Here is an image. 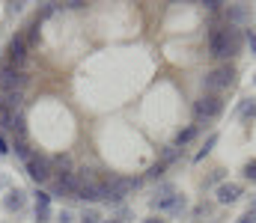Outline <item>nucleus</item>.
Segmentation results:
<instances>
[{
    "mask_svg": "<svg viewBox=\"0 0 256 223\" xmlns=\"http://www.w3.org/2000/svg\"><path fill=\"white\" fill-rule=\"evenodd\" d=\"M232 80H236V69H232V66H218V69L206 72L202 89H206V95H218L220 89H230Z\"/></svg>",
    "mask_w": 256,
    "mask_h": 223,
    "instance_id": "1",
    "label": "nucleus"
},
{
    "mask_svg": "<svg viewBox=\"0 0 256 223\" xmlns=\"http://www.w3.org/2000/svg\"><path fill=\"white\" fill-rule=\"evenodd\" d=\"M27 83V74L21 69H12L9 63L0 66V95L3 92H21V86Z\"/></svg>",
    "mask_w": 256,
    "mask_h": 223,
    "instance_id": "2",
    "label": "nucleus"
},
{
    "mask_svg": "<svg viewBox=\"0 0 256 223\" xmlns=\"http://www.w3.org/2000/svg\"><path fill=\"white\" fill-rule=\"evenodd\" d=\"M27 42H24V33H15L12 39H9V45H6V63L12 66V69H21L24 63H27Z\"/></svg>",
    "mask_w": 256,
    "mask_h": 223,
    "instance_id": "3",
    "label": "nucleus"
},
{
    "mask_svg": "<svg viewBox=\"0 0 256 223\" xmlns=\"http://www.w3.org/2000/svg\"><path fill=\"white\" fill-rule=\"evenodd\" d=\"M24 164H27V176H30L36 185H45V182L51 179V158H45V155H30Z\"/></svg>",
    "mask_w": 256,
    "mask_h": 223,
    "instance_id": "4",
    "label": "nucleus"
},
{
    "mask_svg": "<svg viewBox=\"0 0 256 223\" xmlns=\"http://www.w3.org/2000/svg\"><path fill=\"white\" fill-rule=\"evenodd\" d=\"M220 110H224V101H220V95H202V98L194 104V113H196V119H214Z\"/></svg>",
    "mask_w": 256,
    "mask_h": 223,
    "instance_id": "5",
    "label": "nucleus"
},
{
    "mask_svg": "<svg viewBox=\"0 0 256 223\" xmlns=\"http://www.w3.org/2000/svg\"><path fill=\"white\" fill-rule=\"evenodd\" d=\"M134 188H137V179H120V176H114V179H110L108 200H110V203H120V200H126Z\"/></svg>",
    "mask_w": 256,
    "mask_h": 223,
    "instance_id": "6",
    "label": "nucleus"
},
{
    "mask_svg": "<svg viewBox=\"0 0 256 223\" xmlns=\"http://www.w3.org/2000/svg\"><path fill=\"white\" fill-rule=\"evenodd\" d=\"M208 57H214V60L226 57V36H224V27L208 30Z\"/></svg>",
    "mask_w": 256,
    "mask_h": 223,
    "instance_id": "7",
    "label": "nucleus"
},
{
    "mask_svg": "<svg viewBox=\"0 0 256 223\" xmlns=\"http://www.w3.org/2000/svg\"><path fill=\"white\" fill-rule=\"evenodd\" d=\"M54 194H57V197H72V200H74V194H78V173H74V170L57 179Z\"/></svg>",
    "mask_w": 256,
    "mask_h": 223,
    "instance_id": "8",
    "label": "nucleus"
},
{
    "mask_svg": "<svg viewBox=\"0 0 256 223\" xmlns=\"http://www.w3.org/2000/svg\"><path fill=\"white\" fill-rule=\"evenodd\" d=\"M224 36H226V57H236V54H242V45H244V36H242V30L238 27H224Z\"/></svg>",
    "mask_w": 256,
    "mask_h": 223,
    "instance_id": "9",
    "label": "nucleus"
},
{
    "mask_svg": "<svg viewBox=\"0 0 256 223\" xmlns=\"http://www.w3.org/2000/svg\"><path fill=\"white\" fill-rule=\"evenodd\" d=\"M24 197H27V194H24L21 188L9 191V194L3 197V209H6V212H21V209H24Z\"/></svg>",
    "mask_w": 256,
    "mask_h": 223,
    "instance_id": "10",
    "label": "nucleus"
},
{
    "mask_svg": "<svg viewBox=\"0 0 256 223\" xmlns=\"http://www.w3.org/2000/svg\"><path fill=\"white\" fill-rule=\"evenodd\" d=\"M48 215H51V194L39 191V194H36V221L45 223L48 221Z\"/></svg>",
    "mask_w": 256,
    "mask_h": 223,
    "instance_id": "11",
    "label": "nucleus"
},
{
    "mask_svg": "<svg viewBox=\"0 0 256 223\" xmlns=\"http://www.w3.org/2000/svg\"><path fill=\"white\" fill-rule=\"evenodd\" d=\"M238 197H242V188H238V185H230V182H226V185L218 188V200H220V203H236Z\"/></svg>",
    "mask_w": 256,
    "mask_h": 223,
    "instance_id": "12",
    "label": "nucleus"
},
{
    "mask_svg": "<svg viewBox=\"0 0 256 223\" xmlns=\"http://www.w3.org/2000/svg\"><path fill=\"white\" fill-rule=\"evenodd\" d=\"M66 176V173H72V158L68 155H57V158H51V176Z\"/></svg>",
    "mask_w": 256,
    "mask_h": 223,
    "instance_id": "13",
    "label": "nucleus"
},
{
    "mask_svg": "<svg viewBox=\"0 0 256 223\" xmlns=\"http://www.w3.org/2000/svg\"><path fill=\"white\" fill-rule=\"evenodd\" d=\"M39 21H42V18L36 15V18L27 24V33H24V42H27V48H30V45H39Z\"/></svg>",
    "mask_w": 256,
    "mask_h": 223,
    "instance_id": "14",
    "label": "nucleus"
},
{
    "mask_svg": "<svg viewBox=\"0 0 256 223\" xmlns=\"http://www.w3.org/2000/svg\"><path fill=\"white\" fill-rule=\"evenodd\" d=\"M18 104H21V92H3V95H0V107H3V110H12V113H15Z\"/></svg>",
    "mask_w": 256,
    "mask_h": 223,
    "instance_id": "15",
    "label": "nucleus"
},
{
    "mask_svg": "<svg viewBox=\"0 0 256 223\" xmlns=\"http://www.w3.org/2000/svg\"><path fill=\"white\" fill-rule=\"evenodd\" d=\"M12 149H15V155L18 158H30V146H27V134H15V140H12Z\"/></svg>",
    "mask_w": 256,
    "mask_h": 223,
    "instance_id": "16",
    "label": "nucleus"
},
{
    "mask_svg": "<svg viewBox=\"0 0 256 223\" xmlns=\"http://www.w3.org/2000/svg\"><path fill=\"white\" fill-rule=\"evenodd\" d=\"M196 131H200L196 125H188L185 131H179V137H176V146H185V143H191L194 137H196Z\"/></svg>",
    "mask_w": 256,
    "mask_h": 223,
    "instance_id": "17",
    "label": "nucleus"
},
{
    "mask_svg": "<svg viewBox=\"0 0 256 223\" xmlns=\"http://www.w3.org/2000/svg\"><path fill=\"white\" fill-rule=\"evenodd\" d=\"M226 18H230V21H242V18H248V6H242V3L230 6V9H226Z\"/></svg>",
    "mask_w": 256,
    "mask_h": 223,
    "instance_id": "18",
    "label": "nucleus"
},
{
    "mask_svg": "<svg viewBox=\"0 0 256 223\" xmlns=\"http://www.w3.org/2000/svg\"><path fill=\"white\" fill-rule=\"evenodd\" d=\"M12 122H15V113H12V110H3V107H0V131L12 128Z\"/></svg>",
    "mask_w": 256,
    "mask_h": 223,
    "instance_id": "19",
    "label": "nucleus"
},
{
    "mask_svg": "<svg viewBox=\"0 0 256 223\" xmlns=\"http://www.w3.org/2000/svg\"><path fill=\"white\" fill-rule=\"evenodd\" d=\"M214 143H218V134H212V137L206 140V146H202L200 152H196V158H194V161H202V158H206V155H208V152L214 149Z\"/></svg>",
    "mask_w": 256,
    "mask_h": 223,
    "instance_id": "20",
    "label": "nucleus"
},
{
    "mask_svg": "<svg viewBox=\"0 0 256 223\" xmlns=\"http://www.w3.org/2000/svg\"><path fill=\"white\" fill-rule=\"evenodd\" d=\"M176 155H179V152H176V146L164 149V155H161V161H158V164H161V167H167L170 161H176Z\"/></svg>",
    "mask_w": 256,
    "mask_h": 223,
    "instance_id": "21",
    "label": "nucleus"
},
{
    "mask_svg": "<svg viewBox=\"0 0 256 223\" xmlns=\"http://www.w3.org/2000/svg\"><path fill=\"white\" fill-rule=\"evenodd\" d=\"M202 6H206V9H208V12H218V9H220V6H224V3H220V0H206V3H202Z\"/></svg>",
    "mask_w": 256,
    "mask_h": 223,
    "instance_id": "22",
    "label": "nucleus"
},
{
    "mask_svg": "<svg viewBox=\"0 0 256 223\" xmlns=\"http://www.w3.org/2000/svg\"><path fill=\"white\" fill-rule=\"evenodd\" d=\"M161 173H164V167H161V164H155V167L149 170V179H161Z\"/></svg>",
    "mask_w": 256,
    "mask_h": 223,
    "instance_id": "23",
    "label": "nucleus"
},
{
    "mask_svg": "<svg viewBox=\"0 0 256 223\" xmlns=\"http://www.w3.org/2000/svg\"><path fill=\"white\" fill-rule=\"evenodd\" d=\"M244 176H248V179H256V161H250V164L244 167Z\"/></svg>",
    "mask_w": 256,
    "mask_h": 223,
    "instance_id": "24",
    "label": "nucleus"
},
{
    "mask_svg": "<svg viewBox=\"0 0 256 223\" xmlns=\"http://www.w3.org/2000/svg\"><path fill=\"white\" fill-rule=\"evenodd\" d=\"M242 116L248 119V116H256V104H244V110H242Z\"/></svg>",
    "mask_w": 256,
    "mask_h": 223,
    "instance_id": "25",
    "label": "nucleus"
},
{
    "mask_svg": "<svg viewBox=\"0 0 256 223\" xmlns=\"http://www.w3.org/2000/svg\"><path fill=\"white\" fill-rule=\"evenodd\" d=\"M24 9V3L18 0V3H6V12H21Z\"/></svg>",
    "mask_w": 256,
    "mask_h": 223,
    "instance_id": "26",
    "label": "nucleus"
},
{
    "mask_svg": "<svg viewBox=\"0 0 256 223\" xmlns=\"http://www.w3.org/2000/svg\"><path fill=\"white\" fill-rule=\"evenodd\" d=\"M60 6H68V9H84L86 3H84V0H72V3H60Z\"/></svg>",
    "mask_w": 256,
    "mask_h": 223,
    "instance_id": "27",
    "label": "nucleus"
},
{
    "mask_svg": "<svg viewBox=\"0 0 256 223\" xmlns=\"http://www.w3.org/2000/svg\"><path fill=\"white\" fill-rule=\"evenodd\" d=\"M238 223H256V212L250 209V212H248V215H244V218H242Z\"/></svg>",
    "mask_w": 256,
    "mask_h": 223,
    "instance_id": "28",
    "label": "nucleus"
},
{
    "mask_svg": "<svg viewBox=\"0 0 256 223\" xmlns=\"http://www.w3.org/2000/svg\"><path fill=\"white\" fill-rule=\"evenodd\" d=\"M84 223H98V215H96V212H86V215H84Z\"/></svg>",
    "mask_w": 256,
    "mask_h": 223,
    "instance_id": "29",
    "label": "nucleus"
},
{
    "mask_svg": "<svg viewBox=\"0 0 256 223\" xmlns=\"http://www.w3.org/2000/svg\"><path fill=\"white\" fill-rule=\"evenodd\" d=\"M57 223H72V215H68V212H60V218H57Z\"/></svg>",
    "mask_w": 256,
    "mask_h": 223,
    "instance_id": "30",
    "label": "nucleus"
},
{
    "mask_svg": "<svg viewBox=\"0 0 256 223\" xmlns=\"http://www.w3.org/2000/svg\"><path fill=\"white\" fill-rule=\"evenodd\" d=\"M6 152H9V143H6V137L0 134V155H6Z\"/></svg>",
    "mask_w": 256,
    "mask_h": 223,
    "instance_id": "31",
    "label": "nucleus"
},
{
    "mask_svg": "<svg viewBox=\"0 0 256 223\" xmlns=\"http://www.w3.org/2000/svg\"><path fill=\"white\" fill-rule=\"evenodd\" d=\"M248 39H250V45H254V51H256V33H250Z\"/></svg>",
    "mask_w": 256,
    "mask_h": 223,
    "instance_id": "32",
    "label": "nucleus"
},
{
    "mask_svg": "<svg viewBox=\"0 0 256 223\" xmlns=\"http://www.w3.org/2000/svg\"><path fill=\"white\" fill-rule=\"evenodd\" d=\"M143 223H164L161 218H149V221H143Z\"/></svg>",
    "mask_w": 256,
    "mask_h": 223,
    "instance_id": "33",
    "label": "nucleus"
},
{
    "mask_svg": "<svg viewBox=\"0 0 256 223\" xmlns=\"http://www.w3.org/2000/svg\"><path fill=\"white\" fill-rule=\"evenodd\" d=\"M108 223H122V221H108Z\"/></svg>",
    "mask_w": 256,
    "mask_h": 223,
    "instance_id": "34",
    "label": "nucleus"
},
{
    "mask_svg": "<svg viewBox=\"0 0 256 223\" xmlns=\"http://www.w3.org/2000/svg\"><path fill=\"white\" fill-rule=\"evenodd\" d=\"M254 212H256V200H254Z\"/></svg>",
    "mask_w": 256,
    "mask_h": 223,
    "instance_id": "35",
    "label": "nucleus"
}]
</instances>
